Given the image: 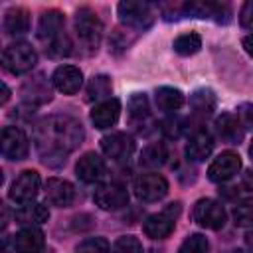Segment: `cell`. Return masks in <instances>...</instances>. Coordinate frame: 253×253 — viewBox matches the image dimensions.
I'll list each match as a JSON object with an SVG mask.
<instances>
[{
  "label": "cell",
  "instance_id": "cell-1",
  "mask_svg": "<svg viewBox=\"0 0 253 253\" xmlns=\"http://www.w3.org/2000/svg\"><path fill=\"white\" fill-rule=\"evenodd\" d=\"M83 126L69 115H49L36 125V148L42 160L49 166L65 162L67 154L83 142Z\"/></svg>",
  "mask_w": 253,
  "mask_h": 253
},
{
  "label": "cell",
  "instance_id": "cell-2",
  "mask_svg": "<svg viewBox=\"0 0 253 253\" xmlns=\"http://www.w3.org/2000/svg\"><path fill=\"white\" fill-rule=\"evenodd\" d=\"M75 32H77V38H79L81 45L87 51H97V47L101 43V38H103V24H101V20L97 18V14L93 10H89V8L77 10Z\"/></svg>",
  "mask_w": 253,
  "mask_h": 253
},
{
  "label": "cell",
  "instance_id": "cell-3",
  "mask_svg": "<svg viewBox=\"0 0 253 253\" xmlns=\"http://www.w3.org/2000/svg\"><path fill=\"white\" fill-rule=\"evenodd\" d=\"M36 61H38V55H36L34 47L26 42L10 43L2 51V65H4V69H8L14 75L30 71L36 65Z\"/></svg>",
  "mask_w": 253,
  "mask_h": 253
},
{
  "label": "cell",
  "instance_id": "cell-4",
  "mask_svg": "<svg viewBox=\"0 0 253 253\" xmlns=\"http://www.w3.org/2000/svg\"><path fill=\"white\" fill-rule=\"evenodd\" d=\"M192 215H194V221L206 229H221L225 225V219H227L223 206L211 198L198 200Z\"/></svg>",
  "mask_w": 253,
  "mask_h": 253
},
{
  "label": "cell",
  "instance_id": "cell-5",
  "mask_svg": "<svg viewBox=\"0 0 253 253\" xmlns=\"http://www.w3.org/2000/svg\"><path fill=\"white\" fill-rule=\"evenodd\" d=\"M119 10V18L125 26H130V28H136V30H146L152 20H154V14H152V6L148 2H132V0H126V2H121L117 6Z\"/></svg>",
  "mask_w": 253,
  "mask_h": 253
},
{
  "label": "cell",
  "instance_id": "cell-6",
  "mask_svg": "<svg viewBox=\"0 0 253 253\" xmlns=\"http://www.w3.org/2000/svg\"><path fill=\"white\" fill-rule=\"evenodd\" d=\"M101 150L113 162H126L134 152V138L128 132H111L101 138Z\"/></svg>",
  "mask_w": 253,
  "mask_h": 253
},
{
  "label": "cell",
  "instance_id": "cell-7",
  "mask_svg": "<svg viewBox=\"0 0 253 253\" xmlns=\"http://www.w3.org/2000/svg\"><path fill=\"white\" fill-rule=\"evenodd\" d=\"M180 211V204H170L164 211L160 213H152L146 217L144 221V233L152 239H164L174 231V223H176V215Z\"/></svg>",
  "mask_w": 253,
  "mask_h": 253
},
{
  "label": "cell",
  "instance_id": "cell-8",
  "mask_svg": "<svg viewBox=\"0 0 253 253\" xmlns=\"http://www.w3.org/2000/svg\"><path fill=\"white\" fill-rule=\"evenodd\" d=\"M40 192V174L36 170H24L10 186L8 196L16 204H28L32 202Z\"/></svg>",
  "mask_w": 253,
  "mask_h": 253
},
{
  "label": "cell",
  "instance_id": "cell-9",
  "mask_svg": "<svg viewBox=\"0 0 253 253\" xmlns=\"http://www.w3.org/2000/svg\"><path fill=\"white\" fill-rule=\"evenodd\" d=\"M134 194L142 202H158L168 194V182L160 174H140L134 180Z\"/></svg>",
  "mask_w": 253,
  "mask_h": 253
},
{
  "label": "cell",
  "instance_id": "cell-10",
  "mask_svg": "<svg viewBox=\"0 0 253 253\" xmlns=\"http://www.w3.org/2000/svg\"><path fill=\"white\" fill-rule=\"evenodd\" d=\"M30 142L22 128L4 126L2 128V154L8 160H24L28 156Z\"/></svg>",
  "mask_w": 253,
  "mask_h": 253
},
{
  "label": "cell",
  "instance_id": "cell-11",
  "mask_svg": "<svg viewBox=\"0 0 253 253\" xmlns=\"http://www.w3.org/2000/svg\"><path fill=\"white\" fill-rule=\"evenodd\" d=\"M93 200L101 210H119L128 204V192L126 186L119 182H109L95 190Z\"/></svg>",
  "mask_w": 253,
  "mask_h": 253
},
{
  "label": "cell",
  "instance_id": "cell-12",
  "mask_svg": "<svg viewBox=\"0 0 253 253\" xmlns=\"http://www.w3.org/2000/svg\"><path fill=\"white\" fill-rule=\"evenodd\" d=\"M241 170V158L237 152L225 150L221 152L208 168V178L211 182H227Z\"/></svg>",
  "mask_w": 253,
  "mask_h": 253
},
{
  "label": "cell",
  "instance_id": "cell-13",
  "mask_svg": "<svg viewBox=\"0 0 253 253\" xmlns=\"http://www.w3.org/2000/svg\"><path fill=\"white\" fill-rule=\"evenodd\" d=\"M53 87L63 95H73L83 83V73L75 65H59L51 75Z\"/></svg>",
  "mask_w": 253,
  "mask_h": 253
},
{
  "label": "cell",
  "instance_id": "cell-14",
  "mask_svg": "<svg viewBox=\"0 0 253 253\" xmlns=\"http://www.w3.org/2000/svg\"><path fill=\"white\" fill-rule=\"evenodd\" d=\"M75 174L81 182L85 184H93V182H99L103 176H105V162L99 154L95 152H85L77 164H75Z\"/></svg>",
  "mask_w": 253,
  "mask_h": 253
},
{
  "label": "cell",
  "instance_id": "cell-15",
  "mask_svg": "<svg viewBox=\"0 0 253 253\" xmlns=\"http://www.w3.org/2000/svg\"><path fill=\"white\" fill-rule=\"evenodd\" d=\"M119 115H121V101L115 99V97H111V99H105V101H101L99 105L93 107V111H91V123L99 130L111 128L119 121Z\"/></svg>",
  "mask_w": 253,
  "mask_h": 253
},
{
  "label": "cell",
  "instance_id": "cell-16",
  "mask_svg": "<svg viewBox=\"0 0 253 253\" xmlns=\"http://www.w3.org/2000/svg\"><path fill=\"white\" fill-rule=\"evenodd\" d=\"M45 198L51 206L67 208L75 200V190H73L71 182H67L63 178H49L45 182Z\"/></svg>",
  "mask_w": 253,
  "mask_h": 253
},
{
  "label": "cell",
  "instance_id": "cell-17",
  "mask_svg": "<svg viewBox=\"0 0 253 253\" xmlns=\"http://www.w3.org/2000/svg\"><path fill=\"white\" fill-rule=\"evenodd\" d=\"M43 245H45L43 233L36 225L22 227L14 235V251L16 253H42Z\"/></svg>",
  "mask_w": 253,
  "mask_h": 253
},
{
  "label": "cell",
  "instance_id": "cell-18",
  "mask_svg": "<svg viewBox=\"0 0 253 253\" xmlns=\"http://www.w3.org/2000/svg\"><path fill=\"white\" fill-rule=\"evenodd\" d=\"M182 10L192 18H215L217 22L221 20L225 22L229 18L227 4H219V2H186Z\"/></svg>",
  "mask_w": 253,
  "mask_h": 253
},
{
  "label": "cell",
  "instance_id": "cell-19",
  "mask_svg": "<svg viewBox=\"0 0 253 253\" xmlns=\"http://www.w3.org/2000/svg\"><path fill=\"white\" fill-rule=\"evenodd\" d=\"M213 150V136L206 128H196L186 142V154L192 160H206Z\"/></svg>",
  "mask_w": 253,
  "mask_h": 253
},
{
  "label": "cell",
  "instance_id": "cell-20",
  "mask_svg": "<svg viewBox=\"0 0 253 253\" xmlns=\"http://www.w3.org/2000/svg\"><path fill=\"white\" fill-rule=\"evenodd\" d=\"M215 130L217 134L229 142V144H239L243 140V132H245V126L243 123L239 121L237 115H231V113H223L221 117L215 119Z\"/></svg>",
  "mask_w": 253,
  "mask_h": 253
},
{
  "label": "cell",
  "instance_id": "cell-21",
  "mask_svg": "<svg viewBox=\"0 0 253 253\" xmlns=\"http://www.w3.org/2000/svg\"><path fill=\"white\" fill-rule=\"evenodd\" d=\"M16 221L22 223V225H40L43 221H47L49 217V210L43 206V204H36V202H28V204H22L16 213H14Z\"/></svg>",
  "mask_w": 253,
  "mask_h": 253
},
{
  "label": "cell",
  "instance_id": "cell-22",
  "mask_svg": "<svg viewBox=\"0 0 253 253\" xmlns=\"http://www.w3.org/2000/svg\"><path fill=\"white\" fill-rule=\"evenodd\" d=\"M63 22H65V18H63L61 12H57V10L43 12L40 16V22H38V36L42 40H47L49 42L51 38H55L57 34L63 32Z\"/></svg>",
  "mask_w": 253,
  "mask_h": 253
},
{
  "label": "cell",
  "instance_id": "cell-23",
  "mask_svg": "<svg viewBox=\"0 0 253 253\" xmlns=\"http://www.w3.org/2000/svg\"><path fill=\"white\" fill-rule=\"evenodd\" d=\"M30 12L26 8H10L4 16V30L10 34V36H22L30 30Z\"/></svg>",
  "mask_w": 253,
  "mask_h": 253
},
{
  "label": "cell",
  "instance_id": "cell-24",
  "mask_svg": "<svg viewBox=\"0 0 253 253\" xmlns=\"http://www.w3.org/2000/svg\"><path fill=\"white\" fill-rule=\"evenodd\" d=\"M154 103L158 111L174 113L184 105V93L176 87H158L154 93Z\"/></svg>",
  "mask_w": 253,
  "mask_h": 253
},
{
  "label": "cell",
  "instance_id": "cell-25",
  "mask_svg": "<svg viewBox=\"0 0 253 253\" xmlns=\"http://www.w3.org/2000/svg\"><path fill=\"white\" fill-rule=\"evenodd\" d=\"M126 115L132 125H142L150 117V103L146 93H132L126 103Z\"/></svg>",
  "mask_w": 253,
  "mask_h": 253
},
{
  "label": "cell",
  "instance_id": "cell-26",
  "mask_svg": "<svg viewBox=\"0 0 253 253\" xmlns=\"http://www.w3.org/2000/svg\"><path fill=\"white\" fill-rule=\"evenodd\" d=\"M215 105H217V99L211 89H196L190 95V107L200 117H210L215 111Z\"/></svg>",
  "mask_w": 253,
  "mask_h": 253
},
{
  "label": "cell",
  "instance_id": "cell-27",
  "mask_svg": "<svg viewBox=\"0 0 253 253\" xmlns=\"http://www.w3.org/2000/svg\"><path fill=\"white\" fill-rule=\"evenodd\" d=\"M22 97L24 101H28L30 105H43L47 101H51V91L49 87L42 81V77H36L28 83H24L22 87Z\"/></svg>",
  "mask_w": 253,
  "mask_h": 253
},
{
  "label": "cell",
  "instance_id": "cell-28",
  "mask_svg": "<svg viewBox=\"0 0 253 253\" xmlns=\"http://www.w3.org/2000/svg\"><path fill=\"white\" fill-rule=\"evenodd\" d=\"M168 160V148L164 142H152L140 152V166L160 168Z\"/></svg>",
  "mask_w": 253,
  "mask_h": 253
},
{
  "label": "cell",
  "instance_id": "cell-29",
  "mask_svg": "<svg viewBox=\"0 0 253 253\" xmlns=\"http://www.w3.org/2000/svg\"><path fill=\"white\" fill-rule=\"evenodd\" d=\"M174 51L180 53V55H192L196 51H200L202 47V38L196 34V32H188V34H180L174 43H172Z\"/></svg>",
  "mask_w": 253,
  "mask_h": 253
},
{
  "label": "cell",
  "instance_id": "cell-30",
  "mask_svg": "<svg viewBox=\"0 0 253 253\" xmlns=\"http://www.w3.org/2000/svg\"><path fill=\"white\" fill-rule=\"evenodd\" d=\"M111 89H113V85H111V79L107 75H95L87 85V97L91 101L105 99L111 95Z\"/></svg>",
  "mask_w": 253,
  "mask_h": 253
},
{
  "label": "cell",
  "instance_id": "cell-31",
  "mask_svg": "<svg viewBox=\"0 0 253 253\" xmlns=\"http://www.w3.org/2000/svg\"><path fill=\"white\" fill-rule=\"evenodd\" d=\"M233 223L235 225H253V198H245L233 206Z\"/></svg>",
  "mask_w": 253,
  "mask_h": 253
},
{
  "label": "cell",
  "instance_id": "cell-32",
  "mask_svg": "<svg viewBox=\"0 0 253 253\" xmlns=\"http://www.w3.org/2000/svg\"><path fill=\"white\" fill-rule=\"evenodd\" d=\"M71 47H73V43H71V40H69V36L67 34H57L55 38H51L49 42H47V53L51 55V57H65V55H69L71 53Z\"/></svg>",
  "mask_w": 253,
  "mask_h": 253
},
{
  "label": "cell",
  "instance_id": "cell-33",
  "mask_svg": "<svg viewBox=\"0 0 253 253\" xmlns=\"http://www.w3.org/2000/svg\"><path fill=\"white\" fill-rule=\"evenodd\" d=\"M178 253H210V243L202 233H192L184 239Z\"/></svg>",
  "mask_w": 253,
  "mask_h": 253
},
{
  "label": "cell",
  "instance_id": "cell-34",
  "mask_svg": "<svg viewBox=\"0 0 253 253\" xmlns=\"http://www.w3.org/2000/svg\"><path fill=\"white\" fill-rule=\"evenodd\" d=\"M109 251L111 247L105 237H87L75 249V253H109Z\"/></svg>",
  "mask_w": 253,
  "mask_h": 253
},
{
  "label": "cell",
  "instance_id": "cell-35",
  "mask_svg": "<svg viewBox=\"0 0 253 253\" xmlns=\"http://www.w3.org/2000/svg\"><path fill=\"white\" fill-rule=\"evenodd\" d=\"M113 253H142V243L134 235H123L113 243Z\"/></svg>",
  "mask_w": 253,
  "mask_h": 253
},
{
  "label": "cell",
  "instance_id": "cell-36",
  "mask_svg": "<svg viewBox=\"0 0 253 253\" xmlns=\"http://www.w3.org/2000/svg\"><path fill=\"white\" fill-rule=\"evenodd\" d=\"M239 22L245 30H253V0H247L239 12Z\"/></svg>",
  "mask_w": 253,
  "mask_h": 253
},
{
  "label": "cell",
  "instance_id": "cell-37",
  "mask_svg": "<svg viewBox=\"0 0 253 253\" xmlns=\"http://www.w3.org/2000/svg\"><path fill=\"white\" fill-rule=\"evenodd\" d=\"M184 125V121H180V119H168L166 123H164V126H162V130L170 136V138H178L180 136V132H182V126Z\"/></svg>",
  "mask_w": 253,
  "mask_h": 253
},
{
  "label": "cell",
  "instance_id": "cell-38",
  "mask_svg": "<svg viewBox=\"0 0 253 253\" xmlns=\"http://www.w3.org/2000/svg\"><path fill=\"white\" fill-rule=\"evenodd\" d=\"M237 117H239V121L243 123V126L247 125H253V105H239V109H237Z\"/></svg>",
  "mask_w": 253,
  "mask_h": 253
},
{
  "label": "cell",
  "instance_id": "cell-39",
  "mask_svg": "<svg viewBox=\"0 0 253 253\" xmlns=\"http://www.w3.org/2000/svg\"><path fill=\"white\" fill-rule=\"evenodd\" d=\"M243 47H245V51H247V53L253 57V34L243 38Z\"/></svg>",
  "mask_w": 253,
  "mask_h": 253
},
{
  "label": "cell",
  "instance_id": "cell-40",
  "mask_svg": "<svg viewBox=\"0 0 253 253\" xmlns=\"http://www.w3.org/2000/svg\"><path fill=\"white\" fill-rule=\"evenodd\" d=\"M243 182H245V186H247V188L253 192V170L245 174V180H243Z\"/></svg>",
  "mask_w": 253,
  "mask_h": 253
},
{
  "label": "cell",
  "instance_id": "cell-41",
  "mask_svg": "<svg viewBox=\"0 0 253 253\" xmlns=\"http://www.w3.org/2000/svg\"><path fill=\"white\" fill-rule=\"evenodd\" d=\"M245 243H247L249 247H253V229H249V231L245 233Z\"/></svg>",
  "mask_w": 253,
  "mask_h": 253
},
{
  "label": "cell",
  "instance_id": "cell-42",
  "mask_svg": "<svg viewBox=\"0 0 253 253\" xmlns=\"http://www.w3.org/2000/svg\"><path fill=\"white\" fill-rule=\"evenodd\" d=\"M8 97H10V89H8L6 85H2V103H6Z\"/></svg>",
  "mask_w": 253,
  "mask_h": 253
},
{
  "label": "cell",
  "instance_id": "cell-43",
  "mask_svg": "<svg viewBox=\"0 0 253 253\" xmlns=\"http://www.w3.org/2000/svg\"><path fill=\"white\" fill-rule=\"evenodd\" d=\"M249 156H251V160H253V140H251V146H249Z\"/></svg>",
  "mask_w": 253,
  "mask_h": 253
},
{
  "label": "cell",
  "instance_id": "cell-44",
  "mask_svg": "<svg viewBox=\"0 0 253 253\" xmlns=\"http://www.w3.org/2000/svg\"><path fill=\"white\" fill-rule=\"evenodd\" d=\"M227 253H243L241 249H231V251H227Z\"/></svg>",
  "mask_w": 253,
  "mask_h": 253
}]
</instances>
